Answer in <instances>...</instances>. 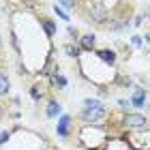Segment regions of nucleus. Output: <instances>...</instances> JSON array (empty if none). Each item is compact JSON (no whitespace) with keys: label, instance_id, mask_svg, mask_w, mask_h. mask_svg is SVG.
I'll return each mask as SVG.
<instances>
[{"label":"nucleus","instance_id":"1","mask_svg":"<svg viewBox=\"0 0 150 150\" xmlns=\"http://www.w3.org/2000/svg\"><path fill=\"white\" fill-rule=\"evenodd\" d=\"M103 116H105V107L99 99H86L84 101V112H81L84 122H99V120H103Z\"/></svg>","mask_w":150,"mask_h":150},{"label":"nucleus","instance_id":"2","mask_svg":"<svg viewBox=\"0 0 150 150\" xmlns=\"http://www.w3.org/2000/svg\"><path fill=\"white\" fill-rule=\"evenodd\" d=\"M125 125L127 127H144L146 125V116H142V114H127Z\"/></svg>","mask_w":150,"mask_h":150},{"label":"nucleus","instance_id":"3","mask_svg":"<svg viewBox=\"0 0 150 150\" xmlns=\"http://www.w3.org/2000/svg\"><path fill=\"white\" fill-rule=\"evenodd\" d=\"M90 17L94 19V22H103V19H105V6H103V4H97V6H92V11H90Z\"/></svg>","mask_w":150,"mask_h":150},{"label":"nucleus","instance_id":"4","mask_svg":"<svg viewBox=\"0 0 150 150\" xmlns=\"http://www.w3.org/2000/svg\"><path fill=\"white\" fill-rule=\"evenodd\" d=\"M146 92L142 90V88H137V90H135V94H133V99H131V103L135 105V107H144V103H146Z\"/></svg>","mask_w":150,"mask_h":150},{"label":"nucleus","instance_id":"5","mask_svg":"<svg viewBox=\"0 0 150 150\" xmlns=\"http://www.w3.org/2000/svg\"><path fill=\"white\" fill-rule=\"evenodd\" d=\"M69 125H71V118H69V116H62V118H60V122H58V135H60V137H64V135H67V131H69Z\"/></svg>","mask_w":150,"mask_h":150},{"label":"nucleus","instance_id":"6","mask_svg":"<svg viewBox=\"0 0 150 150\" xmlns=\"http://www.w3.org/2000/svg\"><path fill=\"white\" fill-rule=\"evenodd\" d=\"M9 88H11L9 77H6L4 73H0V94H6V92H9Z\"/></svg>","mask_w":150,"mask_h":150},{"label":"nucleus","instance_id":"7","mask_svg":"<svg viewBox=\"0 0 150 150\" xmlns=\"http://www.w3.org/2000/svg\"><path fill=\"white\" fill-rule=\"evenodd\" d=\"M43 28H45V35H50V37L56 35V24L50 22V19H43Z\"/></svg>","mask_w":150,"mask_h":150},{"label":"nucleus","instance_id":"8","mask_svg":"<svg viewBox=\"0 0 150 150\" xmlns=\"http://www.w3.org/2000/svg\"><path fill=\"white\" fill-rule=\"evenodd\" d=\"M81 47H84V50L94 47V37L92 35H84V37H81Z\"/></svg>","mask_w":150,"mask_h":150},{"label":"nucleus","instance_id":"9","mask_svg":"<svg viewBox=\"0 0 150 150\" xmlns=\"http://www.w3.org/2000/svg\"><path fill=\"white\" fill-rule=\"evenodd\" d=\"M56 114H60V105L56 101H52V103L47 105V116H56Z\"/></svg>","mask_w":150,"mask_h":150},{"label":"nucleus","instance_id":"10","mask_svg":"<svg viewBox=\"0 0 150 150\" xmlns=\"http://www.w3.org/2000/svg\"><path fill=\"white\" fill-rule=\"evenodd\" d=\"M99 56L105 60V62H110V64H114V60H116V56L112 52H107V50H103V52H99Z\"/></svg>","mask_w":150,"mask_h":150},{"label":"nucleus","instance_id":"11","mask_svg":"<svg viewBox=\"0 0 150 150\" xmlns=\"http://www.w3.org/2000/svg\"><path fill=\"white\" fill-rule=\"evenodd\" d=\"M60 6H64V9H73L75 6V0H58Z\"/></svg>","mask_w":150,"mask_h":150},{"label":"nucleus","instance_id":"12","mask_svg":"<svg viewBox=\"0 0 150 150\" xmlns=\"http://www.w3.org/2000/svg\"><path fill=\"white\" fill-rule=\"evenodd\" d=\"M64 52L69 54V56H77V50H75L73 45H67V47H64Z\"/></svg>","mask_w":150,"mask_h":150},{"label":"nucleus","instance_id":"13","mask_svg":"<svg viewBox=\"0 0 150 150\" xmlns=\"http://www.w3.org/2000/svg\"><path fill=\"white\" fill-rule=\"evenodd\" d=\"M56 13H58V15L62 17V19H69V15H67V13L62 11V6H56Z\"/></svg>","mask_w":150,"mask_h":150},{"label":"nucleus","instance_id":"14","mask_svg":"<svg viewBox=\"0 0 150 150\" xmlns=\"http://www.w3.org/2000/svg\"><path fill=\"white\" fill-rule=\"evenodd\" d=\"M56 86L64 88V86H67V79H64V77H56Z\"/></svg>","mask_w":150,"mask_h":150},{"label":"nucleus","instance_id":"15","mask_svg":"<svg viewBox=\"0 0 150 150\" xmlns=\"http://www.w3.org/2000/svg\"><path fill=\"white\" fill-rule=\"evenodd\" d=\"M6 139H9V133L2 131V133H0V144H2V142H6Z\"/></svg>","mask_w":150,"mask_h":150},{"label":"nucleus","instance_id":"16","mask_svg":"<svg viewBox=\"0 0 150 150\" xmlns=\"http://www.w3.org/2000/svg\"><path fill=\"white\" fill-rule=\"evenodd\" d=\"M131 41H133V45H137V47H139V45H142V39H139V37H133V39H131Z\"/></svg>","mask_w":150,"mask_h":150},{"label":"nucleus","instance_id":"17","mask_svg":"<svg viewBox=\"0 0 150 150\" xmlns=\"http://www.w3.org/2000/svg\"><path fill=\"white\" fill-rule=\"evenodd\" d=\"M30 94H32V97H35V99H37V97H39V94H41V92H39V88H32V90H30Z\"/></svg>","mask_w":150,"mask_h":150},{"label":"nucleus","instance_id":"18","mask_svg":"<svg viewBox=\"0 0 150 150\" xmlns=\"http://www.w3.org/2000/svg\"><path fill=\"white\" fill-rule=\"evenodd\" d=\"M146 41H148V43H150V37H148V39H146Z\"/></svg>","mask_w":150,"mask_h":150},{"label":"nucleus","instance_id":"19","mask_svg":"<svg viewBox=\"0 0 150 150\" xmlns=\"http://www.w3.org/2000/svg\"><path fill=\"white\" fill-rule=\"evenodd\" d=\"M0 41H2V39H0Z\"/></svg>","mask_w":150,"mask_h":150}]
</instances>
